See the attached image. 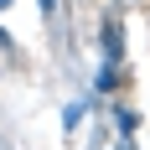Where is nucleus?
<instances>
[{"mask_svg": "<svg viewBox=\"0 0 150 150\" xmlns=\"http://www.w3.org/2000/svg\"><path fill=\"white\" fill-rule=\"evenodd\" d=\"M104 52H109V62H119V21L104 26Z\"/></svg>", "mask_w": 150, "mask_h": 150, "instance_id": "1", "label": "nucleus"}, {"mask_svg": "<svg viewBox=\"0 0 150 150\" xmlns=\"http://www.w3.org/2000/svg\"><path fill=\"white\" fill-rule=\"evenodd\" d=\"M5 5H11V0H0V11H5Z\"/></svg>", "mask_w": 150, "mask_h": 150, "instance_id": "2", "label": "nucleus"}]
</instances>
